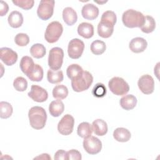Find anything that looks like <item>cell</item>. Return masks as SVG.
Here are the masks:
<instances>
[{
  "instance_id": "13",
  "label": "cell",
  "mask_w": 160,
  "mask_h": 160,
  "mask_svg": "<svg viewBox=\"0 0 160 160\" xmlns=\"http://www.w3.org/2000/svg\"><path fill=\"white\" fill-rule=\"evenodd\" d=\"M28 96L33 101L38 102H43L48 98V93L43 88L38 85H32L30 91L28 94Z\"/></svg>"
},
{
  "instance_id": "41",
  "label": "cell",
  "mask_w": 160,
  "mask_h": 160,
  "mask_svg": "<svg viewBox=\"0 0 160 160\" xmlns=\"http://www.w3.org/2000/svg\"><path fill=\"white\" fill-rule=\"evenodd\" d=\"M51 159V157L49 156L48 154H46V153H44V154H42L41 155H39V156H37L36 158H34V159Z\"/></svg>"
},
{
  "instance_id": "28",
  "label": "cell",
  "mask_w": 160,
  "mask_h": 160,
  "mask_svg": "<svg viewBox=\"0 0 160 160\" xmlns=\"http://www.w3.org/2000/svg\"><path fill=\"white\" fill-rule=\"evenodd\" d=\"M30 53L32 57L36 59L43 58L46 53V50L44 46L42 44L36 43L33 44L30 48Z\"/></svg>"
},
{
  "instance_id": "32",
  "label": "cell",
  "mask_w": 160,
  "mask_h": 160,
  "mask_svg": "<svg viewBox=\"0 0 160 160\" xmlns=\"http://www.w3.org/2000/svg\"><path fill=\"white\" fill-rule=\"evenodd\" d=\"M13 109L11 104L6 101L0 102V117L2 119H8L12 115Z\"/></svg>"
},
{
  "instance_id": "34",
  "label": "cell",
  "mask_w": 160,
  "mask_h": 160,
  "mask_svg": "<svg viewBox=\"0 0 160 160\" xmlns=\"http://www.w3.org/2000/svg\"><path fill=\"white\" fill-rule=\"evenodd\" d=\"M13 86L17 91L23 92L26 91L28 88V82L25 78L19 76L14 80Z\"/></svg>"
},
{
  "instance_id": "7",
  "label": "cell",
  "mask_w": 160,
  "mask_h": 160,
  "mask_svg": "<svg viewBox=\"0 0 160 160\" xmlns=\"http://www.w3.org/2000/svg\"><path fill=\"white\" fill-rule=\"evenodd\" d=\"M64 58V51L59 47L52 48L49 53L48 66L51 69L58 71L62 66Z\"/></svg>"
},
{
  "instance_id": "27",
  "label": "cell",
  "mask_w": 160,
  "mask_h": 160,
  "mask_svg": "<svg viewBox=\"0 0 160 160\" xmlns=\"http://www.w3.org/2000/svg\"><path fill=\"white\" fill-rule=\"evenodd\" d=\"M142 32L144 33H151L156 28V22L154 19L151 16H145L144 21L142 26L140 28Z\"/></svg>"
},
{
  "instance_id": "38",
  "label": "cell",
  "mask_w": 160,
  "mask_h": 160,
  "mask_svg": "<svg viewBox=\"0 0 160 160\" xmlns=\"http://www.w3.org/2000/svg\"><path fill=\"white\" fill-rule=\"evenodd\" d=\"M68 160H81L82 159L81 154L79 151L76 149H71L67 152Z\"/></svg>"
},
{
  "instance_id": "39",
  "label": "cell",
  "mask_w": 160,
  "mask_h": 160,
  "mask_svg": "<svg viewBox=\"0 0 160 160\" xmlns=\"http://www.w3.org/2000/svg\"><path fill=\"white\" fill-rule=\"evenodd\" d=\"M54 159L56 160H68L67 159V152L63 149H59L56 152Z\"/></svg>"
},
{
  "instance_id": "9",
  "label": "cell",
  "mask_w": 160,
  "mask_h": 160,
  "mask_svg": "<svg viewBox=\"0 0 160 160\" xmlns=\"http://www.w3.org/2000/svg\"><path fill=\"white\" fill-rule=\"evenodd\" d=\"M84 49V42L78 38H74L71 39L68 44V53L70 58L77 59L82 56Z\"/></svg>"
},
{
  "instance_id": "21",
  "label": "cell",
  "mask_w": 160,
  "mask_h": 160,
  "mask_svg": "<svg viewBox=\"0 0 160 160\" xmlns=\"http://www.w3.org/2000/svg\"><path fill=\"white\" fill-rule=\"evenodd\" d=\"M8 21L11 28H18L21 27L23 23V16L20 12L13 11L9 15Z\"/></svg>"
},
{
  "instance_id": "20",
  "label": "cell",
  "mask_w": 160,
  "mask_h": 160,
  "mask_svg": "<svg viewBox=\"0 0 160 160\" xmlns=\"http://www.w3.org/2000/svg\"><path fill=\"white\" fill-rule=\"evenodd\" d=\"M92 129L96 135L102 136L108 132V125L104 120L97 119L92 122Z\"/></svg>"
},
{
  "instance_id": "8",
  "label": "cell",
  "mask_w": 160,
  "mask_h": 160,
  "mask_svg": "<svg viewBox=\"0 0 160 160\" xmlns=\"http://www.w3.org/2000/svg\"><path fill=\"white\" fill-rule=\"evenodd\" d=\"M54 1H41L37 9L38 16L43 21H47L53 15Z\"/></svg>"
},
{
  "instance_id": "22",
  "label": "cell",
  "mask_w": 160,
  "mask_h": 160,
  "mask_svg": "<svg viewBox=\"0 0 160 160\" xmlns=\"http://www.w3.org/2000/svg\"><path fill=\"white\" fill-rule=\"evenodd\" d=\"M64 110V105L62 101L57 99L52 101L49 106V111L53 117L59 116Z\"/></svg>"
},
{
  "instance_id": "12",
  "label": "cell",
  "mask_w": 160,
  "mask_h": 160,
  "mask_svg": "<svg viewBox=\"0 0 160 160\" xmlns=\"http://www.w3.org/2000/svg\"><path fill=\"white\" fill-rule=\"evenodd\" d=\"M140 91L144 94H150L154 90V81L149 74H144L140 77L138 82Z\"/></svg>"
},
{
  "instance_id": "30",
  "label": "cell",
  "mask_w": 160,
  "mask_h": 160,
  "mask_svg": "<svg viewBox=\"0 0 160 160\" xmlns=\"http://www.w3.org/2000/svg\"><path fill=\"white\" fill-rule=\"evenodd\" d=\"M68 95V88L63 84L56 85L52 89V96L57 99H64Z\"/></svg>"
},
{
  "instance_id": "2",
  "label": "cell",
  "mask_w": 160,
  "mask_h": 160,
  "mask_svg": "<svg viewBox=\"0 0 160 160\" xmlns=\"http://www.w3.org/2000/svg\"><path fill=\"white\" fill-rule=\"evenodd\" d=\"M28 118L31 126L38 130L44 128L47 120V114L43 108L36 106L29 109Z\"/></svg>"
},
{
  "instance_id": "37",
  "label": "cell",
  "mask_w": 160,
  "mask_h": 160,
  "mask_svg": "<svg viewBox=\"0 0 160 160\" xmlns=\"http://www.w3.org/2000/svg\"><path fill=\"white\" fill-rule=\"evenodd\" d=\"M14 42L19 46H26L29 42V38L25 33H18L14 38Z\"/></svg>"
},
{
  "instance_id": "29",
  "label": "cell",
  "mask_w": 160,
  "mask_h": 160,
  "mask_svg": "<svg viewBox=\"0 0 160 160\" xmlns=\"http://www.w3.org/2000/svg\"><path fill=\"white\" fill-rule=\"evenodd\" d=\"M43 75H44V72H43L42 68L40 65L38 64H35L34 69L27 76L31 81L39 82L42 79Z\"/></svg>"
},
{
  "instance_id": "24",
  "label": "cell",
  "mask_w": 160,
  "mask_h": 160,
  "mask_svg": "<svg viewBox=\"0 0 160 160\" xmlns=\"http://www.w3.org/2000/svg\"><path fill=\"white\" fill-rule=\"evenodd\" d=\"M35 64L32 59L28 56H23L20 61L19 66L22 72L28 76L34 69Z\"/></svg>"
},
{
  "instance_id": "14",
  "label": "cell",
  "mask_w": 160,
  "mask_h": 160,
  "mask_svg": "<svg viewBox=\"0 0 160 160\" xmlns=\"http://www.w3.org/2000/svg\"><path fill=\"white\" fill-rule=\"evenodd\" d=\"M18 54L12 49L4 47L0 49L1 60L7 66H12L18 60Z\"/></svg>"
},
{
  "instance_id": "26",
  "label": "cell",
  "mask_w": 160,
  "mask_h": 160,
  "mask_svg": "<svg viewBox=\"0 0 160 160\" xmlns=\"http://www.w3.org/2000/svg\"><path fill=\"white\" fill-rule=\"evenodd\" d=\"M92 129L91 124L88 122L80 123L77 128V133L79 136L82 138H86L91 136Z\"/></svg>"
},
{
  "instance_id": "5",
  "label": "cell",
  "mask_w": 160,
  "mask_h": 160,
  "mask_svg": "<svg viewBox=\"0 0 160 160\" xmlns=\"http://www.w3.org/2000/svg\"><path fill=\"white\" fill-rule=\"evenodd\" d=\"M63 32V27L58 21L50 22L46 29L44 38L49 43H54L60 38Z\"/></svg>"
},
{
  "instance_id": "36",
  "label": "cell",
  "mask_w": 160,
  "mask_h": 160,
  "mask_svg": "<svg viewBox=\"0 0 160 160\" xmlns=\"http://www.w3.org/2000/svg\"><path fill=\"white\" fill-rule=\"evenodd\" d=\"M12 2L14 5L24 10L31 9L34 4V0H12Z\"/></svg>"
},
{
  "instance_id": "1",
  "label": "cell",
  "mask_w": 160,
  "mask_h": 160,
  "mask_svg": "<svg viewBox=\"0 0 160 160\" xmlns=\"http://www.w3.org/2000/svg\"><path fill=\"white\" fill-rule=\"evenodd\" d=\"M117 21L114 12L106 11L101 16V21L98 25V34L102 38L111 36L114 31V27Z\"/></svg>"
},
{
  "instance_id": "40",
  "label": "cell",
  "mask_w": 160,
  "mask_h": 160,
  "mask_svg": "<svg viewBox=\"0 0 160 160\" xmlns=\"http://www.w3.org/2000/svg\"><path fill=\"white\" fill-rule=\"evenodd\" d=\"M9 11V6L8 4L3 1H1V5H0V16H4L7 14V12Z\"/></svg>"
},
{
  "instance_id": "31",
  "label": "cell",
  "mask_w": 160,
  "mask_h": 160,
  "mask_svg": "<svg viewBox=\"0 0 160 160\" xmlns=\"http://www.w3.org/2000/svg\"><path fill=\"white\" fill-rule=\"evenodd\" d=\"M106 49V45L102 41L97 39L94 41L90 47L91 51L95 55H101L103 54Z\"/></svg>"
},
{
  "instance_id": "19",
  "label": "cell",
  "mask_w": 160,
  "mask_h": 160,
  "mask_svg": "<svg viewBox=\"0 0 160 160\" xmlns=\"http://www.w3.org/2000/svg\"><path fill=\"white\" fill-rule=\"evenodd\" d=\"M119 103L122 109L129 111L135 108L137 104V99L132 94H128L121 98Z\"/></svg>"
},
{
  "instance_id": "33",
  "label": "cell",
  "mask_w": 160,
  "mask_h": 160,
  "mask_svg": "<svg viewBox=\"0 0 160 160\" xmlns=\"http://www.w3.org/2000/svg\"><path fill=\"white\" fill-rule=\"evenodd\" d=\"M83 72V69L81 66L78 64H72L69 65L66 69V74L71 80L75 78Z\"/></svg>"
},
{
  "instance_id": "15",
  "label": "cell",
  "mask_w": 160,
  "mask_h": 160,
  "mask_svg": "<svg viewBox=\"0 0 160 160\" xmlns=\"http://www.w3.org/2000/svg\"><path fill=\"white\" fill-rule=\"evenodd\" d=\"M98 8L93 4L89 3L83 6L81 10L82 16L88 20H94L99 15Z\"/></svg>"
},
{
  "instance_id": "17",
  "label": "cell",
  "mask_w": 160,
  "mask_h": 160,
  "mask_svg": "<svg viewBox=\"0 0 160 160\" xmlns=\"http://www.w3.org/2000/svg\"><path fill=\"white\" fill-rule=\"evenodd\" d=\"M62 19L67 25L72 26L78 20V15L74 9L67 7L62 11Z\"/></svg>"
},
{
  "instance_id": "4",
  "label": "cell",
  "mask_w": 160,
  "mask_h": 160,
  "mask_svg": "<svg viewBox=\"0 0 160 160\" xmlns=\"http://www.w3.org/2000/svg\"><path fill=\"white\" fill-rule=\"evenodd\" d=\"M93 82L92 74L87 71L83 72L71 80V86L75 92H82L89 88Z\"/></svg>"
},
{
  "instance_id": "25",
  "label": "cell",
  "mask_w": 160,
  "mask_h": 160,
  "mask_svg": "<svg viewBox=\"0 0 160 160\" xmlns=\"http://www.w3.org/2000/svg\"><path fill=\"white\" fill-rule=\"evenodd\" d=\"M63 72L61 70L54 71L49 69L47 72V79L51 84H58L63 81Z\"/></svg>"
},
{
  "instance_id": "16",
  "label": "cell",
  "mask_w": 160,
  "mask_h": 160,
  "mask_svg": "<svg viewBox=\"0 0 160 160\" xmlns=\"http://www.w3.org/2000/svg\"><path fill=\"white\" fill-rule=\"evenodd\" d=\"M147 46L148 42L146 40L140 37H136L132 39L129 44L130 50L134 53H140L144 51Z\"/></svg>"
},
{
  "instance_id": "42",
  "label": "cell",
  "mask_w": 160,
  "mask_h": 160,
  "mask_svg": "<svg viewBox=\"0 0 160 160\" xmlns=\"http://www.w3.org/2000/svg\"><path fill=\"white\" fill-rule=\"evenodd\" d=\"M94 2H96L98 3V4H102V3H106V1H103V2H98V1H94Z\"/></svg>"
},
{
  "instance_id": "10",
  "label": "cell",
  "mask_w": 160,
  "mask_h": 160,
  "mask_svg": "<svg viewBox=\"0 0 160 160\" xmlns=\"http://www.w3.org/2000/svg\"><path fill=\"white\" fill-rule=\"evenodd\" d=\"M84 150L89 154H98L102 149L101 141L95 136H89L84 138L82 142Z\"/></svg>"
},
{
  "instance_id": "11",
  "label": "cell",
  "mask_w": 160,
  "mask_h": 160,
  "mask_svg": "<svg viewBox=\"0 0 160 160\" xmlns=\"http://www.w3.org/2000/svg\"><path fill=\"white\" fill-rule=\"evenodd\" d=\"M74 125V118L71 115L67 114L61 118L58 124V132L64 136L69 135L73 131Z\"/></svg>"
},
{
  "instance_id": "3",
  "label": "cell",
  "mask_w": 160,
  "mask_h": 160,
  "mask_svg": "<svg viewBox=\"0 0 160 160\" xmlns=\"http://www.w3.org/2000/svg\"><path fill=\"white\" fill-rule=\"evenodd\" d=\"M122 21L127 28H141L144 21V16L142 12L131 9L123 12Z\"/></svg>"
},
{
  "instance_id": "18",
  "label": "cell",
  "mask_w": 160,
  "mask_h": 160,
  "mask_svg": "<svg viewBox=\"0 0 160 160\" xmlns=\"http://www.w3.org/2000/svg\"><path fill=\"white\" fill-rule=\"evenodd\" d=\"M77 30L78 34L85 39H89L94 35V27L89 22H83L79 24Z\"/></svg>"
},
{
  "instance_id": "23",
  "label": "cell",
  "mask_w": 160,
  "mask_h": 160,
  "mask_svg": "<svg viewBox=\"0 0 160 160\" xmlns=\"http://www.w3.org/2000/svg\"><path fill=\"white\" fill-rule=\"evenodd\" d=\"M113 137L118 142H125L130 139L131 134L128 129L124 128H118L113 132Z\"/></svg>"
},
{
  "instance_id": "35",
  "label": "cell",
  "mask_w": 160,
  "mask_h": 160,
  "mask_svg": "<svg viewBox=\"0 0 160 160\" xmlns=\"http://www.w3.org/2000/svg\"><path fill=\"white\" fill-rule=\"evenodd\" d=\"M107 90L106 86L102 83H97L92 90V94L94 96L100 98H103L106 94Z\"/></svg>"
},
{
  "instance_id": "6",
  "label": "cell",
  "mask_w": 160,
  "mask_h": 160,
  "mask_svg": "<svg viewBox=\"0 0 160 160\" xmlns=\"http://www.w3.org/2000/svg\"><path fill=\"white\" fill-rule=\"evenodd\" d=\"M108 86L110 91L117 96L125 95L129 91V86L128 82L120 77L111 78L108 82Z\"/></svg>"
}]
</instances>
